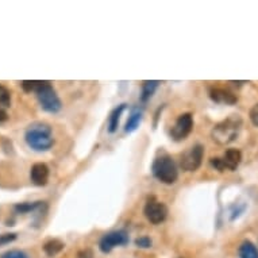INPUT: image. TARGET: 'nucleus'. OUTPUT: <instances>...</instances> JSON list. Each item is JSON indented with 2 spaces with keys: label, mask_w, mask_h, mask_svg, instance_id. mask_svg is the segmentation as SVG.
I'll return each instance as SVG.
<instances>
[{
  "label": "nucleus",
  "mask_w": 258,
  "mask_h": 258,
  "mask_svg": "<svg viewBox=\"0 0 258 258\" xmlns=\"http://www.w3.org/2000/svg\"><path fill=\"white\" fill-rule=\"evenodd\" d=\"M126 108V104H120L118 108H115L112 112H111L110 120H108V132L110 133H115L116 132V128H118L119 124V119H120V115Z\"/></svg>",
  "instance_id": "obj_15"
},
{
  "label": "nucleus",
  "mask_w": 258,
  "mask_h": 258,
  "mask_svg": "<svg viewBox=\"0 0 258 258\" xmlns=\"http://www.w3.org/2000/svg\"><path fill=\"white\" fill-rule=\"evenodd\" d=\"M239 258H258V249L253 242L245 241L239 246Z\"/></svg>",
  "instance_id": "obj_13"
},
{
  "label": "nucleus",
  "mask_w": 258,
  "mask_h": 258,
  "mask_svg": "<svg viewBox=\"0 0 258 258\" xmlns=\"http://www.w3.org/2000/svg\"><path fill=\"white\" fill-rule=\"evenodd\" d=\"M210 96L214 102L223 103V104H235L238 102V98L234 93L223 88H212L210 91Z\"/></svg>",
  "instance_id": "obj_11"
},
{
  "label": "nucleus",
  "mask_w": 258,
  "mask_h": 258,
  "mask_svg": "<svg viewBox=\"0 0 258 258\" xmlns=\"http://www.w3.org/2000/svg\"><path fill=\"white\" fill-rule=\"evenodd\" d=\"M152 170L154 177L164 184H173L178 177L177 166L169 156H162L156 158L153 162Z\"/></svg>",
  "instance_id": "obj_3"
},
{
  "label": "nucleus",
  "mask_w": 258,
  "mask_h": 258,
  "mask_svg": "<svg viewBox=\"0 0 258 258\" xmlns=\"http://www.w3.org/2000/svg\"><path fill=\"white\" fill-rule=\"evenodd\" d=\"M43 202H34V203H21L15 206V211L19 214H29V212L37 211L38 208H42Z\"/></svg>",
  "instance_id": "obj_17"
},
{
  "label": "nucleus",
  "mask_w": 258,
  "mask_h": 258,
  "mask_svg": "<svg viewBox=\"0 0 258 258\" xmlns=\"http://www.w3.org/2000/svg\"><path fill=\"white\" fill-rule=\"evenodd\" d=\"M141 119H142V112L141 111H134L132 114V116L128 118L126 123V132L127 133H132L136 130L137 127L140 126Z\"/></svg>",
  "instance_id": "obj_18"
},
{
  "label": "nucleus",
  "mask_w": 258,
  "mask_h": 258,
  "mask_svg": "<svg viewBox=\"0 0 258 258\" xmlns=\"http://www.w3.org/2000/svg\"><path fill=\"white\" fill-rule=\"evenodd\" d=\"M192 128H194V118H192V115L182 114L178 116V119L176 120L173 127H172L170 136H172L174 141H182L189 136Z\"/></svg>",
  "instance_id": "obj_8"
},
{
  "label": "nucleus",
  "mask_w": 258,
  "mask_h": 258,
  "mask_svg": "<svg viewBox=\"0 0 258 258\" xmlns=\"http://www.w3.org/2000/svg\"><path fill=\"white\" fill-rule=\"evenodd\" d=\"M0 258H29V255L25 251H21V250H10Z\"/></svg>",
  "instance_id": "obj_20"
},
{
  "label": "nucleus",
  "mask_w": 258,
  "mask_h": 258,
  "mask_svg": "<svg viewBox=\"0 0 258 258\" xmlns=\"http://www.w3.org/2000/svg\"><path fill=\"white\" fill-rule=\"evenodd\" d=\"M242 154L237 149H229L222 158H211V165L219 172L235 170L241 164Z\"/></svg>",
  "instance_id": "obj_6"
},
{
  "label": "nucleus",
  "mask_w": 258,
  "mask_h": 258,
  "mask_svg": "<svg viewBox=\"0 0 258 258\" xmlns=\"http://www.w3.org/2000/svg\"><path fill=\"white\" fill-rule=\"evenodd\" d=\"M77 258H95L93 257V251L91 249H84L79 251L77 254Z\"/></svg>",
  "instance_id": "obj_24"
},
{
  "label": "nucleus",
  "mask_w": 258,
  "mask_h": 258,
  "mask_svg": "<svg viewBox=\"0 0 258 258\" xmlns=\"http://www.w3.org/2000/svg\"><path fill=\"white\" fill-rule=\"evenodd\" d=\"M204 157V148L202 145H195L186 150L181 156V168L185 172H195L199 169V166L202 165Z\"/></svg>",
  "instance_id": "obj_5"
},
{
  "label": "nucleus",
  "mask_w": 258,
  "mask_h": 258,
  "mask_svg": "<svg viewBox=\"0 0 258 258\" xmlns=\"http://www.w3.org/2000/svg\"><path fill=\"white\" fill-rule=\"evenodd\" d=\"M158 84H160V81H145L144 87H142V96H141V100H142V102H148L149 99L152 98V95L157 89Z\"/></svg>",
  "instance_id": "obj_16"
},
{
  "label": "nucleus",
  "mask_w": 258,
  "mask_h": 258,
  "mask_svg": "<svg viewBox=\"0 0 258 258\" xmlns=\"http://www.w3.org/2000/svg\"><path fill=\"white\" fill-rule=\"evenodd\" d=\"M17 239V234H2L0 235V245H7L10 242H13Z\"/></svg>",
  "instance_id": "obj_22"
},
{
  "label": "nucleus",
  "mask_w": 258,
  "mask_h": 258,
  "mask_svg": "<svg viewBox=\"0 0 258 258\" xmlns=\"http://www.w3.org/2000/svg\"><path fill=\"white\" fill-rule=\"evenodd\" d=\"M21 85L25 92H35V89H37V87L39 85V81L25 80V81H22Z\"/></svg>",
  "instance_id": "obj_19"
},
{
  "label": "nucleus",
  "mask_w": 258,
  "mask_h": 258,
  "mask_svg": "<svg viewBox=\"0 0 258 258\" xmlns=\"http://www.w3.org/2000/svg\"><path fill=\"white\" fill-rule=\"evenodd\" d=\"M37 99L43 110L51 114H55L61 110V100L58 95L49 81H39V85L35 89Z\"/></svg>",
  "instance_id": "obj_4"
},
{
  "label": "nucleus",
  "mask_w": 258,
  "mask_h": 258,
  "mask_svg": "<svg viewBox=\"0 0 258 258\" xmlns=\"http://www.w3.org/2000/svg\"><path fill=\"white\" fill-rule=\"evenodd\" d=\"M136 245L138 246V247H142V249H148V247H150V246H152V239L148 237L137 238Z\"/></svg>",
  "instance_id": "obj_21"
},
{
  "label": "nucleus",
  "mask_w": 258,
  "mask_h": 258,
  "mask_svg": "<svg viewBox=\"0 0 258 258\" xmlns=\"http://www.w3.org/2000/svg\"><path fill=\"white\" fill-rule=\"evenodd\" d=\"M250 120H251V123H253L254 126L258 127V104H255V106L250 110Z\"/></svg>",
  "instance_id": "obj_23"
},
{
  "label": "nucleus",
  "mask_w": 258,
  "mask_h": 258,
  "mask_svg": "<svg viewBox=\"0 0 258 258\" xmlns=\"http://www.w3.org/2000/svg\"><path fill=\"white\" fill-rule=\"evenodd\" d=\"M144 212L146 219L153 224H158L161 222H164L166 219V216H168V208H166L165 204L157 202L153 198L146 203Z\"/></svg>",
  "instance_id": "obj_7"
},
{
  "label": "nucleus",
  "mask_w": 258,
  "mask_h": 258,
  "mask_svg": "<svg viewBox=\"0 0 258 258\" xmlns=\"http://www.w3.org/2000/svg\"><path fill=\"white\" fill-rule=\"evenodd\" d=\"M11 106V93L5 85L0 84V122H5L9 119L7 110Z\"/></svg>",
  "instance_id": "obj_12"
},
{
  "label": "nucleus",
  "mask_w": 258,
  "mask_h": 258,
  "mask_svg": "<svg viewBox=\"0 0 258 258\" xmlns=\"http://www.w3.org/2000/svg\"><path fill=\"white\" fill-rule=\"evenodd\" d=\"M63 249V243L59 239H50L43 245V251L49 255V257H54Z\"/></svg>",
  "instance_id": "obj_14"
},
{
  "label": "nucleus",
  "mask_w": 258,
  "mask_h": 258,
  "mask_svg": "<svg viewBox=\"0 0 258 258\" xmlns=\"http://www.w3.org/2000/svg\"><path fill=\"white\" fill-rule=\"evenodd\" d=\"M25 141L35 152H46L54 145L51 127L42 122H35L26 128Z\"/></svg>",
  "instance_id": "obj_1"
},
{
  "label": "nucleus",
  "mask_w": 258,
  "mask_h": 258,
  "mask_svg": "<svg viewBox=\"0 0 258 258\" xmlns=\"http://www.w3.org/2000/svg\"><path fill=\"white\" fill-rule=\"evenodd\" d=\"M30 177H31V181L34 185H46L47 180H49V168H47L46 164H42V162L34 164L31 168V172H30Z\"/></svg>",
  "instance_id": "obj_10"
},
{
  "label": "nucleus",
  "mask_w": 258,
  "mask_h": 258,
  "mask_svg": "<svg viewBox=\"0 0 258 258\" xmlns=\"http://www.w3.org/2000/svg\"><path fill=\"white\" fill-rule=\"evenodd\" d=\"M242 126V119L237 115L229 116L222 122H219L212 128V140L219 145L231 144L239 134Z\"/></svg>",
  "instance_id": "obj_2"
},
{
  "label": "nucleus",
  "mask_w": 258,
  "mask_h": 258,
  "mask_svg": "<svg viewBox=\"0 0 258 258\" xmlns=\"http://www.w3.org/2000/svg\"><path fill=\"white\" fill-rule=\"evenodd\" d=\"M126 243H128V235L124 230H119V231L106 234L99 243V247L103 253H110L116 246H123Z\"/></svg>",
  "instance_id": "obj_9"
}]
</instances>
